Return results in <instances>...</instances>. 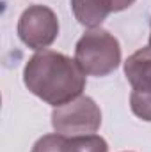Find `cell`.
Segmentation results:
<instances>
[{
  "label": "cell",
  "mask_w": 151,
  "mask_h": 152,
  "mask_svg": "<svg viewBox=\"0 0 151 152\" xmlns=\"http://www.w3.org/2000/svg\"><path fill=\"white\" fill-rule=\"evenodd\" d=\"M150 46H151V34H150Z\"/></svg>",
  "instance_id": "9"
},
{
  "label": "cell",
  "mask_w": 151,
  "mask_h": 152,
  "mask_svg": "<svg viewBox=\"0 0 151 152\" xmlns=\"http://www.w3.org/2000/svg\"><path fill=\"white\" fill-rule=\"evenodd\" d=\"M124 75L132 85L130 108L133 115L151 122V46L141 48L128 57Z\"/></svg>",
  "instance_id": "4"
},
{
  "label": "cell",
  "mask_w": 151,
  "mask_h": 152,
  "mask_svg": "<svg viewBox=\"0 0 151 152\" xmlns=\"http://www.w3.org/2000/svg\"><path fill=\"white\" fill-rule=\"evenodd\" d=\"M135 0H112V12H119V11H124L128 9Z\"/></svg>",
  "instance_id": "8"
},
{
  "label": "cell",
  "mask_w": 151,
  "mask_h": 152,
  "mask_svg": "<svg viewBox=\"0 0 151 152\" xmlns=\"http://www.w3.org/2000/svg\"><path fill=\"white\" fill-rule=\"evenodd\" d=\"M23 81L34 96L57 108L82 96L85 73L75 58L53 50H41L25 64Z\"/></svg>",
  "instance_id": "1"
},
{
  "label": "cell",
  "mask_w": 151,
  "mask_h": 152,
  "mask_svg": "<svg viewBox=\"0 0 151 152\" xmlns=\"http://www.w3.org/2000/svg\"><path fill=\"white\" fill-rule=\"evenodd\" d=\"M59 36L57 14L46 5H29L18 20V37L30 50H44Z\"/></svg>",
  "instance_id": "5"
},
{
  "label": "cell",
  "mask_w": 151,
  "mask_h": 152,
  "mask_svg": "<svg viewBox=\"0 0 151 152\" xmlns=\"http://www.w3.org/2000/svg\"><path fill=\"white\" fill-rule=\"evenodd\" d=\"M78 67L89 76H107L121 64L119 41L105 28H91L75 46Z\"/></svg>",
  "instance_id": "2"
},
{
  "label": "cell",
  "mask_w": 151,
  "mask_h": 152,
  "mask_svg": "<svg viewBox=\"0 0 151 152\" xmlns=\"http://www.w3.org/2000/svg\"><path fill=\"white\" fill-rule=\"evenodd\" d=\"M30 152H109V143L98 134L66 136L53 133L41 136Z\"/></svg>",
  "instance_id": "6"
},
{
  "label": "cell",
  "mask_w": 151,
  "mask_h": 152,
  "mask_svg": "<svg viewBox=\"0 0 151 152\" xmlns=\"http://www.w3.org/2000/svg\"><path fill=\"white\" fill-rule=\"evenodd\" d=\"M52 126L55 133L66 136L94 134L101 126L100 106L89 96H80L73 101L53 108Z\"/></svg>",
  "instance_id": "3"
},
{
  "label": "cell",
  "mask_w": 151,
  "mask_h": 152,
  "mask_svg": "<svg viewBox=\"0 0 151 152\" xmlns=\"http://www.w3.org/2000/svg\"><path fill=\"white\" fill-rule=\"evenodd\" d=\"M71 9L80 25L87 28H100L112 12V0H71Z\"/></svg>",
  "instance_id": "7"
}]
</instances>
